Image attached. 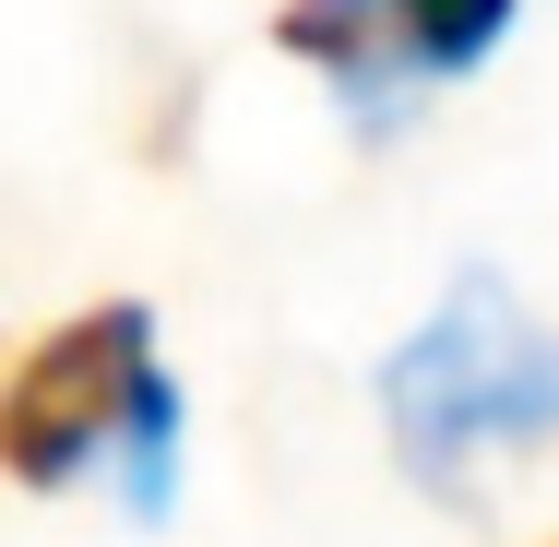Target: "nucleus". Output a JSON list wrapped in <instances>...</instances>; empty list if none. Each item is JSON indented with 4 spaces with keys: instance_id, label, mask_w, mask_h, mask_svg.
I'll use <instances>...</instances> for the list:
<instances>
[{
    "instance_id": "f257e3e1",
    "label": "nucleus",
    "mask_w": 559,
    "mask_h": 547,
    "mask_svg": "<svg viewBox=\"0 0 559 547\" xmlns=\"http://www.w3.org/2000/svg\"><path fill=\"white\" fill-rule=\"evenodd\" d=\"M381 429L405 452L417 488L476 500V464L488 452H536L559 440V333L500 286V274H464L429 322L393 345L381 369Z\"/></svg>"
},
{
    "instance_id": "f03ea898",
    "label": "nucleus",
    "mask_w": 559,
    "mask_h": 547,
    "mask_svg": "<svg viewBox=\"0 0 559 547\" xmlns=\"http://www.w3.org/2000/svg\"><path fill=\"white\" fill-rule=\"evenodd\" d=\"M143 381H155V310L143 298H108V310L60 322L48 345H24V369L0 393V464L24 488H72L119 440V417H131Z\"/></svg>"
},
{
    "instance_id": "7ed1b4c3",
    "label": "nucleus",
    "mask_w": 559,
    "mask_h": 547,
    "mask_svg": "<svg viewBox=\"0 0 559 547\" xmlns=\"http://www.w3.org/2000/svg\"><path fill=\"white\" fill-rule=\"evenodd\" d=\"M274 36H286L298 60H322L369 131H393V72H405V60H393L381 0H286V12H274Z\"/></svg>"
},
{
    "instance_id": "20e7f679",
    "label": "nucleus",
    "mask_w": 559,
    "mask_h": 547,
    "mask_svg": "<svg viewBox=\"0 0 559 547\" xmlns=\"http://www.w3.org/2000/svg\"><path fill=\"white\" fill-rule=\"evenodd\" d=\"M381 24H393V60L405 72H476L500 48L512 0H381Z\"/></svg>"
},
{
    "instance_id": "39448f33",
    "label": "nucleus",
    "mask_w": 559,
    "mask_h": 547,
    "mask_svg": "<svg viewBox=\"0 0 559 547\" xmlns=\"http://www.w3.org/2000/svg\"><path fill=\"white\" fill-rule=\"evenodd\" d=\"M119 476H131V512L155 524L167 500H179V393H167V369L131 393V417H119Z\"/></svg>"
}]
</instances>
